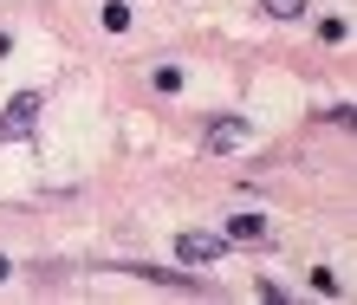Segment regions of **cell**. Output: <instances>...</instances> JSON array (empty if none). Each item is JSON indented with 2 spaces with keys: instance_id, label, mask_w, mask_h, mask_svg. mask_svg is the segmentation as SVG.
Wrapping results in <instances>:
<instances>
[{
  "instance_id": "2",
  "label": "cell",
  "mask_w": 357,
  "mask_h": 305,
  "mask_svg": "<svg viewBox=\"0 0 357 305\" xmlns=\"http://www.w3.org/2000/svg\"><path fill=\"white\" fill-rule=\"evenodd\" d=\"M176 253L188 260V267H215V260L227 253V240H221V234H202V228H188V234H176Z\"/></svg>"
},
{
  "instance_id": "9",
  "label": "cell",
  "mask_w": 357,
  "mask_h": 305,
  "mask_svg": "<svg viewBox=\"0 0 357 305\" xmlns=\"http://www.w3.org/2000/svg\"><path fill=\"white\" fill-rule=\"evenodd\" d=\"M312 286H319V292L331 299V292H338V273H331V267H312Z\"/></svg>"
},
{
  "instance_id": "10",
  "label": "cell",
  "mask_w": 357,
  "mask_h": 305,
  "mask_svg": "<svg viewBox=\"0 0 357 305\" xmlns=\"http://www.w3.org/2000/svg\"><path fill=\"white\" fill-rule=\"evenodd\" d=\"M0 279H13V260H7V253H0Z\"/></svg>"
},
{
  "instance_id": "7",
  "label": "cell",
  "mask_w": 357,
  "mask_h": 305,
  "mask_svg": "<svg viewBox=\"0 0 357 305\" xmlns=\"http://www.w3.org/2000/svg\"><path fill=\"white\" fill-rule=\"evenodd\" d=\"M150 85H156L162 97H176V91H182V72H176V65H156V72H150Z\"/></svg>"
},
{
  "instance_id": "1",
  "label": "cell",
  "mask_w": 357,
  "mask_h": 305,
  "mask_svg": "<svg viewBox=\"0 0 357 305\" xmlns=\"http://www.w3.org/2000/svg\"><path fill=\"white\" fill-rule=\"evenodd\" d=\"M39 111H46V97L39 91H20L7 111H0V143H26V136L39 130Z\"/></svg>"
},
{
  "instance_id": "4",
  "label": "cell",
  "mask_w": 357,
  "mask_h": 305,
  "mask_svg": "<svg viewBox=\"0 0 357 305\" xmlns=\"http://www.w3.org/2000/svg\"><path fill=\"white\" fill-rule=\"evenodd\" d=\"M221 240H227V247H260V240H273V228H266L260 214H234L221 228Z\"/></svg>"
},
{
  "instance_id": "6",
  "label": "cell",
  "mask_w": 357,
  "mask_h": 305,
  "mask_svg": "<svg viewBox=\"0 0 357 305\" xmlns=\"http://www.w3.org/2000/svg\"><path fill=\"white\" fill-rule=\"evenodd\" d=\"M260 13H266V19H299L305 0H260Z\"/></svg>"
},
{
  "instance_id": "5",
  "label": "cell",
  "mask_w": 357,
  "mask_h": 305,
  "mask_svg": "<svg viewBox=\"0 0 357 305\" xmlns=\"http://www.w3.org/2000/svg\"><path fill=\"white\" fill-rule=\"evenodd\" d=\"M143 279H156V286H182V292H202V279L195 273H169V267H137Z\"/></svg>"
},
{
  "instance_id": "3",
  "label": "cell",
  "mask_w": 357,
  "mask_h": 305,
  "mask_svg": "<svg viewBox=\"0 0 357 305\" xmlns=\"http://www.w3.org/2000/svg\"><path fill=\"white\" fill-rule=\"evenodd\" d=\"M247 136H254V130H247V117H215V124L202 130V150H208V156H221V150H241Z\"/></svg>"
},
{
  "instance_id": "8",
  "label": "cell",
  "mask_w": 357,
  "mask_h": 305,
  "mask_svg": "<svg viewBox=\"0 0 357 305\" xmlns=\"http://www.w3.org/2000/svg\"><path fill=\"white\" fill-rule=\"evenodd\" d=\"M98 19H104V33H123V26H130V7H123V0H111Z\"/></svg>"
}]
</instances>
